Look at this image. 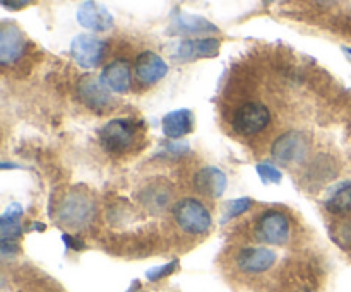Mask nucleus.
<instances>
[{"mask_svg":"<svg viewBox=\"0 0 351 292\" xmlns=\"http://www.w3.org/2000/svg\"><path fill=\"white\" fill-rule=\"evenodd\" d=\"M143 123L134 118H115L101 127L98 137L99 144L106 152L113 156H122L136 149L137 142L143 139Z\"/></svg>","mask_w":351,"mask_h":292,"instance_id":"obj_1","label":"nucleus"},{"mask_svg":"<svg viewBox=\"0 0 351 292\" xmlns=\"http://www.w3.org/2000/svg\"><path fill=\"white\" fill-rule=\"evenodd\" d=\"M95 217V204L82 191H71L58 205V221L72 229H82Z\"/></svg>","mask_w":351,"mask_h":292,"instance_id":"obj_2","label":"nucleus"},{"mask_svg":"<svg viewBox=\"0 0 351 292\" xmlns=\"http://www.w3.org/2000/svg\"><path fill=\"white\" fill-rule=\"evenodd\" d=\"M173 217L178 228L189 235H204L211 229V212L199 200L184 198L173 207Z\"/></svg>","mask_w":351,"mask_h":292,"instance_id":"obj_3","label":"nucleus"},{"mask_svg":"<svg viewBox=\"0 0 351 292\" xmlns=\"http://www.w3.org/2000/svg\"><path fill=\"white\" fill-rule=\"evenodd\" d=\"M271 123V111L266 105L257 101H249L235 109L232 125L237 133L243 137H252L264 132Z\"/></svg>","mask_w":351,"mask_h":292,"instance_id":"obj_4","label":"nucleus"},{"mask_svg":"<svg viewBox=\"0 0 351 292\" xmlns=\"http://www.w3.org/2000/svg\"><path fill=\"white\" fill-rule=\"evenodd\" d=\"M308 150H311L308 139L302 132H295V130L280 135L271 146V154H273L274 161L285 164V166L300 164L307 157Z\"/></svg>","mask_w":351,"mask_h":292,"instance_id":"obj_5","label":"nucleus"},{"mask_svg":"<svg viewBox=\"0 0 351 292\" xmlns=\"http://www.w3.org/2000/svg\"><path fill=\"white\" fill-rule=\"evenodd\" d=\"M291 235V224L290 219L285 212L281 211H266L259 217L256 226V236L261 241L267 243V245L283 246L287 245Z\"/></svg>","mask_w":351,"mask_h":292,"instance_id":"obj_6","label":"nucleus"},{"mask_svg":"<svg viewBox=\"0 0 351 292\" xmlns=\"http://www.w3.org/2000/svg\"><path fill=\"white\" fill-rule=\"evenodd\" d=\"M71 55L82 68H96L106 55V41L93 34H79L71 43Z\"/></svg>","mask_w":351,"mask_h":292,"instance_id":"obj_7","label":"nucleus"},{"mask_svg":"<svg viewBox=\"0 0 351 292\" xmlns=\"http://www.w3.org/2000/svg\"><path fill=\"white\" fill-rule=\"evenodd\" d=\"M77 92L81 101L93 111L103 113L113 106V98L110 89L95 75H84L77 84Z\"/></svg>","mask_w":351,"mask_h":292,"instance_id":"obj_8","label":"nucleus"},{"mask_svg":"<svg viewBox=\"0 0 351 292\" xmlns=\"http://www.w3.org/2000/svg\"><path fill=\"white\" fill-rule=\"evenodd\" d=\"M276 263V253L269 248H243L240 250L237 255V267L240 272L250 274V276H257V274H264Z\"/></svg>","mask_w":351,"mask_h":292,"instance_id":"obj_9","label":"nucleus"},{"mask_svg":"<svg viewBox=\"0 0 351 292\" xmlns=\"http://www.w3.org/2000/svg\"><path fill=\"white\" fill-rule=\"evenodd\" d=\"M77 23L86 29L105 33L113 27V16L101 3L95 0H86L77 9Z\"/></svg>","mask_w":351,"mask_h":292,"instance_id":"obj_10","label":"nucleus"},{"mask_svg":"<svg viewBox=\"0 0 351 292\" xmlns=\"http://www.w3.org/2000/svg\"><path fill=\"white\" fill-rule=\"evenodd\" d=\"M27 41L21 29L14 24H3L0 29V62L10 65L26 53Z\"/></svg>","mask_w":351,"mask_h":292,"instance_id":"obj_11","label":"nucleus"},{"mask_svg":"<svg viewBox=\"0 0 351 292\" xmlns=\"http://www.w3.org/2000/svg\"><path fill=\"white\" fill-rule=\"evenodd\" d=\"M168 74V65L154 51H143L136 60V77L143 85H153Z\"/></svg>","mask_w":351,"mask_h":292,"instance_id":"obj_12","label":"nucleus"},{"mask_svg":"<svg viewBox=\"0 0 351 292\" xmlns=\"http://www.w3.org/2000/svg\"><path fill=\"white\" fill-rule=\"evenodd\" d=\"M219 40L216 38H201V40H185L177 47L173 57L182 62L197 60V58H213L219 53Z\"/></svg>","mask_w":351,"mask_h":292,"instance_id":"obj_13","label":"nucleus"},{"mask_svg":"<svg viewBox=\"0 0 351 292\" xmlns=\"http://www.w3.org/2000/svg\"><path fill=\"white\" fill-rule=\"evenodd\" d=\"M99 79H101V82L110 91L123 94L132 85V68H130L129 62L119 58V60H113L112 64H108L103 68Z\"/></svg>","mask_w":351,"mask_h":292,"instance_id":"obj_14","label":"nucleus"},{"mask_svg":"<svg viewBox=\"0 0 351 292\" xmlns=\"http://www.w3.org/2000/svg\"><path fill=\"white\" fill-rule=\"evenodd\" d=\"M226 185H228L226 174L223 173L219 168H215V166L202 168L194 178L195 190H197L201 195H206V197L209 198L221 197L226 190Z\"/></svg>","mask_w":351,"mask_h":292,"instance_id":"obj_15","label":"nucleus"},{"mask_svg":"<svg viewBox=\"0 0 351 292\" xmlns=\"http://www.w3.org/2000/svg\"><path fill=\"white\" fill-rule=\"evenodd\" d=\"M194 130V113L187 108L175 109L165 115L163 133L168 139L178 140Z\"/></svg>","mask_w":351,"mask_h":292,"instance_id":"obj_16","label":"nucleus"},{"mask_svg":"<svg viewBox=\"0 0 351 292\" xmlns=\"http://www.w3.org/2000/svg\"><path fill=\"white\" fill-rule=\"evenodd\" d=\"M218 27L208 19L199 16H191V14H178L173 17L170 24L171 34H204V33H216Z\"/></svg>","mask_w":351,"mask_h":292,"instance_id":"obj_17","label":"nucleus"},{"mask_svg":"<svg viewBox=\"0 0 351 292\" xmlns=\"http://www.w3.org/2000/svg\"><path fill=\"white\" fill-rule=\"evenodd\" d=\"M324 205L335 215H346L351 212V180L341 181L331 188Z\"/></svg>","mask_w":351,"mask_h":292,"instance_id":"obj_18","label":"nucleus"},{"mask_svg":"<svg viewBox=\"0 0 351 292\" xmlns=\"http://www.w3.org/2000/svg\"><path fill=\"white\" fill-rule=\"evenodd\" d=\"M21 217L23 209L21 205L12 204L0 217V238L2 243H17L21 236Z\"/></svg>","mask_w":351,"mask_h":292,"instance_id":"obj_19","label":"nucleus"},{"mask_svg":"<svg viewBox=\"0 0 351 292\" xmlns=\"http://www.w3.org/2000/svg\"><path fill=\"white\" fill-rule=\"evenodd\" d=\"M257 174H259L261 181L263 183H281L283 180V173L278 170L276 166L269 163H263V164H257Z\"/></svg>","mask_w":351,"mask_h":292,"instance_id":"obj_20","label":"nucleus"},{"mask_svg":"<svg viewBox=\"0 0 351 292\" xmlns=\"http://www.w3.org/2000/svg\"><path fill=\"white\" fill-rule=\"evenodd\" d=\"M252 205V200L250 198H239V200H233L226 205V214L225 221H230V219H235L239 215H242L243 212H247Z\"/></svg>","mask_w":351,"mask_h":292,"instance_id":"obj_21","label":"nucleus"},{"mask_svg":"<svg viewBox=\"0 0 351 292\" xmlns=\"http://www.w3.org/2000/svg\"><path fill=\"white\" fill-rule=\"evenodd\" d=\"M177 267H178V262H177V260H173V262L167 263V265H163V267H156V269H151L149 272L146 274V277L151 280V282H158V280H161L163 277L173 274Z\"/></svg>","mask_w":351,"mask_h":292,"instance_id":"obj_22","label":"nucleus"},{"mask_svg":"<svg viewBox=\"0 0 351 292\" xmlns=\"http://www.w3.org/2000/svg\"><path fill=\"white\" fill-rule=\"evenodd\" d=\"M335 238L341 246H345V248H351V222L343 224L341 228H339L338 236H335Z\"/></svg>","mask_w":351,"mask_h":292,"instance_id":"obj_23","label":"nucleus"},{"mask_svg":"<svg viewBox=\"0 0 351 292\" xmlns=\"http://www.w3.org/2000/svg\"><path fill=\"white\" fill-rule=\"evenodd\" d=\"M31 2H33V0H2V3L7 9H21V7L27 5V3Z\"/></svg>","mask_w":351,"mask_h":292,"instance_id":"obj_24","label":"nucleus"},{"mask_svg":"<svg viewBox=\"0 0 351 292\" xmlns=\"http://www.w3.org/2000/svg\"><path fill=\"white\" fill-rule=\"evenodd\" d=\"M64 241L67 243V245L71 246V248H74V250H81L82 246H84L81 241H77V239H74V238H72V236H67V235H64Z\"/></svg>","mask_w":351,"mask_h":292,"instance_id":"obj_25","label":"nucleus"},{"mask_svg":"<svg viewBox=\"0 0 351 292\" xmlns=\"http://www.w3.org/2000/svg\"><path fill=\"white\" fill-rule=\"evenodd\" d=\"M314 2L321 3V5H329V3H332V2H335V0H314Z\"/></svg>","mask_w":351,"mask_h":292,"instance_id":"obj_26","label":"nucleus"},{"mask_svg":"<svg viewBox=\"0 0 351 292\" xmlns=\"http://www.w3.org/2000/svg\"><path fill=\"white\" fill-rule=\"evenodd\" d=\"M345 50H346V51H348V53L351 55V48H345Z\"/></svg>","mask_w":351,"mask_h":292,"instance_id":"obj_27","label":"nucleus"}]
</instances>
